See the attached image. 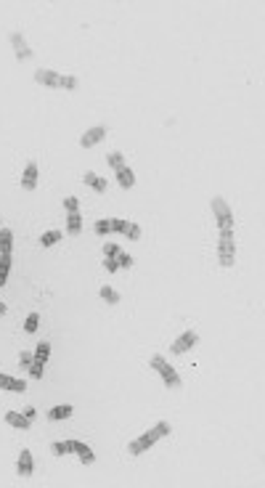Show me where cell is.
<instances>
[{
	"mask_svg": "<svg viewBox=\"0 0 265 488\" xmlns=\"http://www.w3.org/2000/svg\"><path fill=\"white\" fill-rule=\"evenodd\" d=\"M165 435H170V422H159L156 427L146 430V433L140 435L138 440H133V443L127 446V451H130L133 456H140V454H143L146 448H151V446H154L159 438H165Z\"/></svg>",
	"mask_w": 265,
	"mask_h": 488,
	"instance_id": "6da1fadb",
	"label": "cell"
},
{
	"mask_svg": "<svg viewBox=\"0 0 265 488\" xmlns=\"http://www.w3.org/2000/svg\"><path fill=\"white\" fill-rule=\"evenodd\" d=\"M212 212H215V218H218L220 234H231V231H234V212H231L228 202L215 196V199H212Z\"/></svg>",
	"mask_w": 265,
	"mask_h": 488,
	"instance_id": "7a4b0ae2",
	"label": "cell"
},
{
	"mask_svg": "<svg viewBox=\"0 0 265 488\" xmlns=\"http://www.w3.org/2000/svg\"><path fill=\"white\" fill-rule=\"evenodd\" d=\"M218 260H220L223 268H231L236 260V244H234V231L231 234H220V242H218Z\"/></svg>",
	"mask_w": 265,
	"mask_h": 488,
	"instance_id": "3957f363",
	"label": "cell"
},
{
	"mask_svg": "<svg viewBox=\"0 0 265 488\" xmlns=\"http://www.w3.org/2000/svg\"><path fill=\"white\" fill-rule=\"evenodd\" d=\"M151 369H156V372L162 374V379H165V385L167 388H180V377H178V372L172 369L170 364H167L162 356H151Z\"/></svg>",
	"mask_w": 265,
	"mask_h": 488,
	"instance_id": "277c9868",
	"label": "cell"
},
{
	"mask_svg": "<svg viewBox=\"0 0 265 488\" xmlns=\"http://www.w3.org/2000/svg\"><path fill=\"white\" fill-rule=\"evenodd\" d=\"M196 342H199V334H196V332H191V329H186V332L183 334H180V337L175 340V342H172V353H186V350H191V348H194V345Z\"/></svg>",
	"mask_w": 265,
	"mask_h": 488,
	"instance_id": "5b68a950",
	"label": "cell"
},
{
	"mask_svg": "<svg viewBox=\"0 0 265 488\" xmlns=\"http://www.w3.org/2000/svg\"><path fill=\"white\" fill-rule=\"evenodd\" d=\"M101 138H106V125H95V128L85 130L82 138H80V146H82V149H90V146H95Z\"/></svg>",
	"mask_w": 265,
	"mask_h": 488,
	"instance_id": "8992f818",
	"label": "cell"
},
{
	"mask_svg": "<svg viewBox=\"0 0 265 488\" xmlns=\"http://www.w3.org/2000/svg\"><path fill=\"white\" fill-rule=\"evenodd\" d=\"M35 80L40 82V85H48V88H59L61 75H59V72H53V69H37L35 72Z\"/></svg>",
	"mask_w": 265,
	"mask_h": 488,
	"instance_id": "52a82bcc",
	"label": "cell"
},
{
	"mask_svg": "<svg viewBox=\"0 0 265 488\" xmlns=\"http://www.w3.org/2000/svg\"><path fill=\"white\" fill-rule=\"evenodd\" d=\"M0 390H8V393H24L27 385L24 379H14L8 374H0Z\"/></svg>",
	"mask_w": 265,
	"mask_h": 488,
	"instance_id": "ba28073f",
	"label": "cell"
},
{
	"mask_svg": "<svg viewBox=\"0 0 265 488\" xmlns=\"http://www.w3.org/2000/svg\"><path fill=\"white\" fill-rule=\"evenodd\" d=\"M16 470H19V475L21 478H30L32 472H35V462H32V454L27 451H21V456H19V464H16Z\"/></svg>",
	"mask_w": 265,
	"mask_h": 488,
	"instance_id": "9c48e42d",
	"label": "cell"
},
{
	"mask_svg": "<svg viewBox=\"0 0 265 488\" xmlns=\"http://www.w3.org/2000/svg\"><path fill=\"white\" fill-rule=\"evenodd\" d=\"M11 43H14V48H16V59H30L32 56V50H30V45L24 43V37L19 35V32H11Z\"/></svg>",
	"mask_w": 265,
	"mask_h": 488,
	"instance_id": "30bf717a",
	"label": "cell"
},
{
	"mask_svg": "<svg viewBox=\"0 0 265 488\" xmlns=\"http://www.w3.org/2000/svg\"><path fill=\"white\" fill-rule=\"evenodd\" d=\"M21 186H24L27 191H32L37 186V164L35 162H30L27 164V170H24V178H21Z\"/></svg>",
	"mask_w": 265,
	"mask_h": 488,
	"instance_id": "8fae6325",
	"label": "cell"
},
{
	"mask_svg": "<svg viewBox=\"0 0 265 488\" xmlns=\"http://www.w3.org/2000/svg\"><path fill=\"white\" fill-rule=\"evenodd\" d=\"M11 249H14V231L0 228V255H11Z\"/></svg>",
	"mask_w": 265,
	"mask_h": 488,
	"instance_id": "7c38bea8",
	"label": "cell"
},
{
	"mask_svg": "<svg viewBox=\"0 0 265 488\" xmlns=\"http://www.w3.org/2000/svg\"><path fill=\"white\" fill-rule=\"evenodd\" d=\"M5 422H8L11 427H19V430H27V427L32 424L30 419L24 417V414H16V411H8V414H5Z\"/></svg>",
	"mask_w": 265,
	"mask_h": 488,
	"instance_id": "4fadbf2b",
	"label": "cell"
},
{
	"mask_svg": "<svg viewBox=\"0 0 265 488\" xmlns=\"http://www.w3.org/2000/svg\"><path fill=\"white\" fill-rule=\"evenodd\" d=\"M82 180H85V186H90L93 191H98V194H104V191H106V180L101 178V175H95V173H85V178H82Z\"/></svg>",
	"mask_w": 265,
	"mask_h": 488,
	"instance_id": "5bb4252c",
	"label": "cell"
},
{
	"mask_svg": "<svg viewBox=\"0 0 265 488\" xmlns=\"http://www.w3.org/2000/svg\"><path fill=\"white\" fill-rule=\"evenodd\" d=\"M66 231H69L72 236H77L82 231V215L80 212H69V215H66Z\"/></svg>",
	"mask_w": 265,
	"mask_h": 488,
	"instance_id": "9a60e30c",
	"label": "cell"
},
{
	"mask_svg": "<svg viewBox=\"0 0 265 488\" xmlns=\"http://www.w3.org/2000/svg\"><path fill=\"white\" fill-rule=\"evenodd\" d=\"M117 180H120L122 189H133V186H135V175H133V170L127 167V164H125L122 170H117Z\"/></svg>",
	"mask_w": 265,
	"mask_h": 488,
	"instance_id": "2e32d148",
	"label": "cell"
},
{
	"mask_svg": "<svg viewBox=\"0 0 265 488\" xmlns=\"http://www.w3.org/2000/svg\"><path fill=\"white\" fill-rule=\"evenodd\" d=\"M75 454L80 456V462H82V464H93V462H95L93 451H90L85 443H80V440H75Z\"/></svg>",
	"mask_w": 265,
	"mask_h": 488,
	"instance_id": "e0dca14e",
	"label": "cell"
},
{
	"mask_svg": "<svg viewBox=\"0 0 265 488\" xmlns=\"http://www.w3.org/2000/svg\"><path fill=\"white\" fill-rule=\"evenodd\" d=\"M72 414V406H53L48 411V419H53V422H59V419H66Z\"/></svg>",
	"mask_w": 265,
	"mask_h": 488,
	"instance_id": "ac0fdd59",
	"label": "cell"
},
{
	"mask_svg": "<svg viewBox=\"0 0 265 488\" xmlns=\"http://www.w3.org/2000/svg\"><path fill=\"white\" fill-rule=\"evenodd\" d=\"M8 271H11V255H0V287L8 279Z\"/></svg>",
	"mask_w": 265,
	"mask_h": 488,
	"instance_id": "d6986e66",
	"label": "cell"
},
{
	"mask_svg": "<svg viewBox=\"0 0 265 488\" xmlns=\"http://www.w3.org/2000/svg\"><path fill=\"white\" fill-rule=\"evenodd\" d=\"M48 356H50V345H48V342H37V348H35V361L45 364V361H48Z\"/></svg>",
	"mask_w": 265,
	"mask_h": 488,
	"instance_id": "ffe728a7",
	"label": "cell"
},
{
	"mask_svg": "<svg viewBox=\"0 0 265 488\" xmlns=\"http://www.w3.org/2000/svg\"><path fill=\"white\" fill-rule=\"evenodd\" d=\"M106 162H109L114 170H122V167L127 164V162H125V157H122V151H111V154L106 157Z\"/></svg>",
	"mask_w": 265,
	"mask_h": 488,
	"instance_id": "44dd1931",
	"label": "cell"
},
{
	"mask_svg": "<svg viewBox=\"0 0 265 488\" xmlns=\"http://www.w3.org/2000/svg\"><path fill=\"white\" fill-rule=\"evenodd\" d=\"M101 297H104L106 303H111V305L120 303V292H114L111 287H101Z\"/></svg>",
	"mask_w": 265,
	"mask_h": 488,
	"instance_id": "7402d4cb",
	"label": "cell"
},
{
	"mask_svg": "<svg viewBox=\"0 0 265 488\" xmlns=\"http://www.w3.org/2000/svg\"><path fill=\"white\" fill-rule=\"evenodd\" d=\"M122 234H125L130 242H135V239H140V226H138V223H130V220H127V228L122 231Z\"/></svg>",
	"mask_w": 265,
	"mask_h": 488,
	"instance_id": "603a6c76",
	"label": "cell"
},
{
	"mask_svg": "<svg viewBox=\"0 0 265 488\" xmlns=\"http://www.w3.org/2000/svg\"><path fill=\"white\" fill-rule=\"evenodd\" d=\"M50 448H53V454L64 456V454H72V451H75V440H69V443H53Z\"/></svg>",
	"mask_w": 265,
	"mask_h": 488,
	"instance_id": "cb8c5ba5",
	"label": "cell"
},
{
	"mask_svg": "<svg viewBox=\"0 0 265 488\" xmlns=\"http://www.w3.org/2000/svg\"><path fill=\"white\" fill-rule=\"evenodd\" d=\"M59 239H61V231H48V234H43L40 244H43V247H50V244H56Z\"/></svg>",
	"mask_w": 265,
	"mask_h": 488,
	"instance_id": "d4e9b609",
	"label": "cell"
},
{
	"mask_svg": "<svg viewBox=\"0 0 265 488\" xmlns=\"http://www.w3.org/2000/svg\"><path fill=\"white\" fill-rule=\"evenodd\" d=\"M37 324H40V316H37V313H30V316H27V324H24V332H37Z\"/></svg>",
	"mask_w": 265,
	"mask_h": 488,
	"instance_id": "484cf974",
	"label": "cell"
},
{
	"mask_svg": "<svg viewBox=\"0 0 265 488\" xmlns=\"http://www.w3.org/2000/svg\"><path fill=\"white\" fill-rule=\"evenodd\" d=\"M109 231H111V223H109V220H106V218L95 220V234H98V236H106V234H109Z\"/></svg>",
	"mask_w": 265,
	"mask_h": 488,
	"instance_id": "4316f807",
	"label": "cell"
},
{
	"mask_svg": "<svg viewBox=\"0 0 265 488\" xmlns=\"http://www.w3.org/2000/svg\"><path fill=\"white\" fill-rule=\"evenodd\" d=\"M59 88H64V90H72V88H77V77H72V75H61V80H59Z\"/></svg>",
	"mask_w": 265,
	"mask_h": 488,
	"instance_id": "83f0119b",
	"label": "cell"
},
{
	"mask_svg": "<svg viewBox=\"0 0 265 488\" xmlns=\"http://www.w3.org/2000/svg\"><path fill=\"white\" fill-rule=\"evenodd\" d=\"M114 260H117V265H120V268H130V265H133V258H130L127 252H122V249L117 252Z\"/></svg>",
	"mask_w": 265,
	"mask_h": 488,
	"instance_id": "f1b7e54d",
	"label": "cell"
},
{
	"mask_svg": "<svg viewBox=\"0 0 265 488\" xmlns=\"http://www.w3.org/2000/svg\"><path fill=\"white\" fill-rule=\"evenodd\" d=\"M43 372H45V364H40V361H32V366H30L32 379H43Z\"/></svg>",
	"mask_w": 265,
	"mask_h": 488,
	"instance_id": "f546056e",
	"label": "cell"
},
{
	"mask_svg": "<svg viewBox=\"0 0 265 488\" xmlns=\"http://www.w3.org/2000/svg\"><path fill=\"white\" fill-rule=\"evenodd\" d=\"M109 223H111V231H117V234H122L127 228V220H122V218H111Z\"/></svg>",
	"mask_w": 265,
	"mask_h": 488,
	"instance_id": "4dcf8cb0",
	"label": "cell"
},
{
	"mask_svg": "<svg viewBox=\"0 0 265 488\" xmlns=\"http://www.w3.org/2000/svg\"><path fill=\"white\" fill-rule=\"evenodd\" d=\"M64 207H66V212H77V207H80V199H77V196H66V199H64Z\"/></svg>",
	"mask_w": 265,
	"mask_h": 488,
	"instance_id": "1f68e13d",
	"label": "cell"
},
{
	"mask_svg": "<svg viewBox=\"0 0 265 488\" xmlns=\"http://www.w3.org/2000/svg\"><path fill=\"white\" fill-rule=\"evenodd\" d=\"M32 361H35V356H32V353H27V350L19 356V364H21V369H30V366H32Z\"/></svg>",
	"mask_w": 265,
	"mask_h": 488,
	"instance_id": "d6a6232c",
	"label": "cell"
},
{
	"mask_svg": "<svg viewBox=\"0 0 265 488\" xmlns=\"http://www.w3.org/2000/svg\"><path fill=\"white\" fill-rule=\"evenodd\" d=\"M117 252H120L117 244H104V255H106V258H117Z\"/></svg>",
	"mask_w": 265,
	"mask_h": 488,
	"instance_id": "836d02e7",
	"label": "cell"
},
{
	"mask_svg": "<svg viewBox=\"0 0 265 488\" xmlns=\"http://www.w3.org/2000/svg\"><path fill=\"white\" fill-rule=\"evenodd\" d=\"M104 268L109 271V274H114V271L120 268V265H117V260H114V258H104Z\"/></svg>",
	"mask_w": 265,
	"mask_h": 488,
	"instance_id": "e575fe53",
	"label": "cell"
},
{
	"mask_svg": "<svg viewBox=\"0 0 265 488\" xmlns=\"http://www.w3.org/2000/svg\"><path fill=\"white\" fill-rule=\"evenodd\" d=\"M21 414H24V417H27V419H30V422H32V419H35V417H37L35 406H27V408H24V411H21Z\"/></svg>",
	"mask_w": 265,
	"mask_h": 488,
	"instance_id": "d590c367",
	"label": "cell"
},
{
	"mask_svg": "<svg viewBox=\"0 0 265 488\" xmlns=\"http://www.w3.org/2000/svg\"><path fill=\"white\" fill-rule=\"evenodd\" d=\"M5 310H8V308H5V305H3V303H0V316H3V313H5Z\"/></svg>",
	"mask_w": 265,
	"mask_h": 488,
	"instance_id": "8d00e7d4",
	"label": "cell"
}]
</instances>
